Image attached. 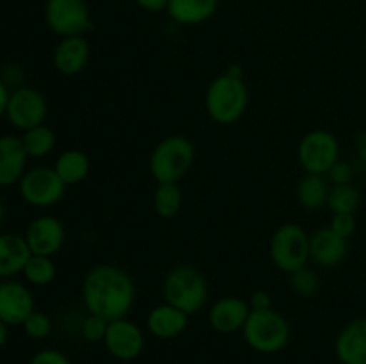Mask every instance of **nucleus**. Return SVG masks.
I'll return each instance as SVG.
<instances>
[{
	"mask_svg": "<svg viewBox=\"0 0 366 364\" xmlns=\"http://www.w3.org/2000/svg\"><path fill=\"white\" fill-rule=\"evenodd\" d=\"M104 348L118 360H134L145 350V334L142 327L127 318L113 320L107 325Z\"/></svg>",
	"mask_w": 366,
	"mask_h": 364,
	"instance_id": "obj_11",
	"label": "nucleus"
},
{
	"mask_svg": "<svg viewBox=\"0 0 366 364\" xmlns=\"http://www.w3.org/2000/svg\"><path fill=\"white\" fill-rule=\"evenodd\" d=\"M20 138L27 156L34 157V159H41V157H46L49 153H52L57 143L56 132L50 127H46L45 123L38 125L34 128H29Z\"/></svg>",
	"mask_w": 366,
	"mask_h": 364,
	"instance_id": "obj_25",
	"label": "nucleus"
},
{
	"mask_svg": "<svg viewBox=\"0 0 366 364\" xmlns=\"http://www.w3.org/2000/svg\"><path fill=\"white\" fill-rule=\"evenodd\" d=\"M331 186L325 175L306 173L297 184V202L307 211H317L327 206Z\"/></svg>",
	"mask_w": 366,
	"mask_h": 364,
	"instance_id": "obj_22",
	"label": "nucleus"
},
{
	"mask_svg": "<svg viewBox=\"0 0 366 364\" xmlns=\"http://www.w3.org/2000/svg\"><path fill=\"white\" fill-rule=\"evenodd\" d=\"M249 314L250 305L247 300L239 296H224L213 303L207 320H209L211 328L218 334H234V332L243 330Z\"/></svg>",
	"mask_w": 366,
	"mask_h": 364,
	"instance_id": "obj_14",
	"label": "nucleus"
},
{
	"mask_svg": "<svg viewBox=\"0 0 366 364\" xmlns=\"http://www.w3.org/2000/svg\"><path fill=\"white\" fill-rule=\"evenodd\" d=\"M49 114V103L41 91L31 86H20L11 91L6 118L16 131H29L43 125Z\"/></svg>",
	"mask_w": 366,
	"mask_h": 364,
	"instance_id": "obj_10",
	"label": "nucleus"
},
{
	"mask_svg": "<svg viewBox=\"0 0 366 364\" xmlns=\"http://www.w3.org/2000/svg\"><path fill=\"white\" fill-rule=\"evenodd\" d=\"M249 305H250V310H267V309H272L270 295H268L267 291H263V289H259V291H254L252 295H250Z\"/></svg>",
	"mask_w": 366,
	"mask_h": 364,
	"instance_id": "obj_34",
	"label": "nucleus"
},
{
	"mask_svg": "<svg viewBox=\"0 0 366 364\" xmlns=\"http://www.w3.org/2000/svg\"><path fill=\"white\" fill-rule=\"evenodd\" d=\"M270 259L275 268L293 273L307 266L310 261V234L297 223H282L270 239Z\"/></svg>",
	"mask_w": 366,
	"mask_h": 364,
	"instance_id": "obj_6",
	"label": "nucleus"
},
{
	"mask_svg": "<svg viewBox=\"0 0 366 364\" xmlns=\"http://www.w3.org/2000/svg\"><path fill=\"white\" fill-rule=\"evenodd\" d=\"M242 334L247 345L256 352L277 353L288 346L292 328L279 310H250Z\"/></svg>",
	"mask_w": 366,
	"mask_h": 364,
	"instance_id": "obj_5",
	"label": "nucleus"
},
{
	"mask_svg": "<svg viewBox=\"0 0 366 364\" xmlns=\"http://www.w3.org/2000/svg\"><path fill=\"white\" fill-rule=\"evenodd\" d=\"M347 239L336 234L331 227H324L310 234V259L324 268L336 266L347 256Z\"/></svg>",
	"mask_w": 366,
	"mask_h": 364,
	"instance_id": "obj_18",
	"label": "nucleus"
},
{
	"mask_svg": "<svg viewBox=\"0 0 366 364\" xmlns=\"http://www.w3.org/2000/svg\"><path fill=\"white\" fill-rule=\"evenodd\" d=\"M36 310L31 288L14 278L0 280V320L9 327H21L29 314Z\"/></svg>",
	"mask_w": 366,
	"mask_h": 364,
	"instance_id": "obj_12",
	"label": "nucleus"
},
{
	"mask_svg": "<svg viewBox=\"0 0 366 364\" xmlns=\"http://www.w3.org/2000/svg\"><path fill=\"white\" fill-rule=\"evenodd\" d=\"M136 300V284L131 275L114 264H99L82 280V302L88 313L107 321L127 318Z\"/></svg>",
	"mask_w": 366,
	"mask_h": 364,
	"instance_id": "obj_1",
	"label": "nucleus"
},
{
	"mask_svg": "<svg viewBox=\"0 0 366 364\" xmlns=\"http://www.w3.org/2000/svg\"><path fill=\"white\" fill-rule=\"evenodd\" d=\"M290 284H292L293 293L297 296H302V298H310V296L317 295L318 288H320L317 271L307 266L299 268L297 271L290 273Z\"/></svg>",
	"mask_w": 366,
	"mask_h": 364,
	"instance_id": "obj_28",
	"label": "nucleus"
},
{
	"mask_svg": "<svg viewBox=\"0 0 366 364\" xmlns=\"http://www.w3.org/2000/svg\"><path fill=\"white\" fill-rule=\"evenodd\" d=\"M92 49L84 36H70V38H61L54 49L52 63L59 74L66 77H74L84 71L88 66Z\"/></svg>",
	"mask_w": 366,
	"mask_h": 364,
	"instance_id": "obj_15",
	"label": "nucleus"
},
{
	"mask_svg": "<svg viewBox=\"0 0 366 364\" xmlns=\"http://www.w3.org/2000/svg\"><path fill=\"white\" fill-rule=\"evenodd\" d=\"M24 236L31 253L52 257L63 248L66 231H64V225L61 223V220H57L56 216L41 214L27 225V231Z\"/></svg>",
	"mask_w": 366,
	"mask_h": 364,
	"instance_id": "obj_13",
	"label": "nucleus"
},
{
	"mask_svg": "<svg viewBox=\"0 0 366 364\" xmlns=\"http://www.w3.org/2000/svg\"><path fill=\"white\" fill-rule=\"evenodd\" d=\"M227 74L234 75V77H243V70L239 64H231V66L227 68Z\"/></svg>",
	"mask_w": 366,
	"mask_h": 364,
	"instance_id": "obj_38",
	"label": "nucleus"
},
{
	"mask_svg": "<svg viewBox=\"0 0 366 364\" xmlns=\"http://www.w3.org/2000/svg\"><path fill=\"white\" fill-rule=\"evenodd\" d=\"M21 328H24L27 338L39 341V339H45L52 334L54 323L49 314L41 313V310H34V313L29 314V318L24 321Z\"/></svg>",
	"mask_w": 366,
	"mask_h": 364,
	"instance_id": "obj_29",
	"label": "nucleus"
},
{
	"mask_svg": "<svg viewBox=\"0 0 366 364\" xmlns=\"http://www.w3.org/2000/svg\"><path fill=\"white\" fill-rule=\"evenodd\" d=\"M29 364H74L70 357L56 348H43L31 357Z\"/></svg>",
	"mask_w": 366,
	"mask_h": 364,
	"instance_id": "obj_33",
	"label": "nucleus"
},
{
	"mask_svg": "<svg viewBox=\"0 0 366 364\" xmlns=\"http://www.w3.org/2000/svg\"><path fill=\"white\" fill-rule=\"evenodd\" d=\"M195 163V146L186 136L172 134L154 146L149 170L157 184H179Z\"/></svg>",
	"mask_w": 366,
	"mask_h": 364,
	"instance_id": "obj_3",
	"label": "nucleus"
},
{
	"mask_svg": "<svg viewBox=\"0 0 366 364\" xmlns=\"http://www.w3.org/2000/svg\"><path fill=\"white\" fill-rule=\"evenodd\" d=\"M21 275H24L25 280L31 285L43 288V285H50L56 280L57 268L56 263L52 261V257L34 256V253H32V256L29 257Z\"/></svg>",
	"mask_w": 366,
	"mask_h": 364,
	"instance_id": "obj_26",
	"label": "nucleus"
},
{
	"mask_svg": "<svg viewBox=\"0 0 366 364\" xmlns=\"http://www.w3.org/2000/svg\"><path fill=\"white\" fill-rule=\"evenodd\" d=\"M327 207L331 209L332 214L338 213H356L360 207V191L356 186L352 184H342L332 186L329 191Z\"/></svg>",
	"mask_w": 366,
	"mask_h": 364,
	"instance_id": "obj_27",
	"label": "nucleus"
},
{
	"mask_svg": "<svg viewBox=\"0 0 366 364\" xmlns=\"http://www.w3.org/2000/svg\"><path fill=\"white\" fill-rule=\"evenodd\" d=\"M329 227L342 238L349 239L356 232V216L352 213H338L332 214V220Z\"/></svg>",
	"mask_w": 366,
	"mask_h": 364,
	"instance_id": "obj_31",
	"label": "nucleus"
},
{
	"mask_svg": "<svg viewBox=\"0 0 366 364\" xmlns=\"http://www.w3.org/2000/svg\"><path fill=\"white\" fill-rule=\"evenodd\" d=\"M327 181L332 186H342V184H352L354 178V168L352 164L347 163V161H338L335 166L329 170V173L325 175Z\"/></svg>",
	"mask_w": 366,
	"mask_h": 364,
	"instance_id": "obj_32",
	"label": "nucleus"
},
{
	"mask_svg": "<svg viewBox=\"0 0 366 364\" xmlns=\"http://www.w3.org/2000/svg\"><path fill=\"white\" fill-rule=\"evenodd\" d=\"M4 220H6V206H4L2 198H0V227H2Z\"/></svg>",
	"mask_w": 366,
	"mask_h": 364,
	"instance_id": "obj_39",
	"label": "nucleus"
},
{
	"mask_svg": "<svg viewBox=\"0 0 366 364\" xmlns=\"http://www.w3.org/2000/svg\"><path fill=\"white\" fill-rule=\"evenodd\" d=\"M207 295L209 288L206 277L189 264L174 266L163 280L164 302L181 309L188 316L199 313L206 305Z\"/></svg>",
	"mask_w": 366,
	"mask_h": 364,
	"instance_id": "obj_4",
	"label": "nucleus"
},
{
	"mask_svg": "<svg viewBox=\"0 0 366 364\" xmlns=\"http://www.w3.org/2000/svg\"><path fill=\"white\" fill-rule=\"evenodd\" d=\"M188 314L170 303H159L147 314V330L157 339H175L188 328Z\"/></svg>",
	"mask_w": 366,
	"mask_h": 364,
	"instance_id": "obj_19",
	"label": "nucleus"
},
{
	"mask_svg": "<svg viewBox=\"0 0 366 364\" xmlns=\"http://www.w3.org/2000/svg\"><path fill=\"white\" fill-rule=\"evenodd\" d=\"M365 46H366V38H365Z\"/></svg>",
	"mask_w": 366,
	"mask_h": 364,
	"instance_id": "obj_40",
	"label": "nucleus"
},
{
	"mask_svg": "<svg viewBox=\"0 0 366 364\" xmlns=\"http://www.w3.org/2000/svg\"><path fill=\"white\" fill-rule=\"evenodd\" d=\"M20 196L29 206L45 209L63 200L66 184L61 181L54 166H34L24 173L18 182Z\"/></svg>",
	"mask_w": 366,
	"mask_h": 364,
	"instance_id": "obj_8",
	"label": "nucleus"
},
{
	"mask_svg": "<svg viewBox=\"0 0 366 364\" xmlns=\"http://www.w3.org/2000/svg\"><path fill=\"white\" fill-rule=\"evenodd\" d=\"M184 203V195L179 184H157L152 195L154 211L163 220L177 216Z\"/></svg>",
	"mask_w": 366,
	"mask_h": 364,
	"instance_id": "obj_24",
	"label": "nucleus"
},
{
	"mask_svg": "<svg viewBox=\"0 0 366 364\" xmlns=\"http://www.w3.org/2000/svg\"><path fill=\"white\" fill-rule=\"evenodd\" d=\"M107 325H109V321L106 318L88 313V316L84 318L81 325V332L84 339H88L89 343H99L104 341V338H106Z\"/></svg>",
	"mask_w": 366,
	"mask_h": 364,
	"instance_id": "obj_30",
	"label": "nucleus"
},
{
	"mask_svg": "<svg viewBox=\"0 0 366 364\" xmlns=\"http://www.w3.org/2000/svg\"><path fill=\"white\" fill-rule=\"evenodd\" d=\"M7 339H9V325H6L2 320H0V348L6 346Z\"/></svg>",
	"mask_w": 366,
	"mask_h": 364,
	"instance_id": "obj_37",
	"label": "nucleus"
},
{
	"mask_svg": "<svg viewBox=\"0 0 366 364\" xmlns=\"http://www.w3.org/2000/svg\"><path fill=\"white\" fill-rule=\"evenodd\" d=\"M31 256L25 236L14 232L0 234V280L20 275Z\"/></svg>",
	"mask_w": 366,
	"mask_h": 364,
	"instance_id": "obj_20",
	"label": "nucleus"
},
{
	"mask_svg": "<svg viewBox=\"0 0 366 364\" xmlns=\"http://www.w3.org/2000/svg\"><path fill=\"white\" fill-rule=\"evenodd\" d=\"M220 0H170L167 13L179 25H199L209 20Z\"/></svg>",
	"mask_w": 366,
	"mask_h": 364,
	"instance_id": "obj_21",
	"label": "nucleus"
},
{
	"mask_svg": "<svg viewBox=\"0 0 366 364\" xmlns=\"http://www.w3.org/2000/svg\"><path fill=\"white\" fill-rule=\"evenodd\" d=\"M297 161L306 173L327 175L340 161L338 138L325 128L310 131L299 141Z\"/></svg>",
	"mask_w": 366,
	"mask_h": 364,
	"instance_id": "obj_7",
	"label": "nucleus"
},
{
	"mask_svg": "<svg viewBox=\"0 0 366 364\" xmlns=\"http://www.w3.org/2000/svg\"><path fill=\"white\" fill-rule=\"evenodd\" d=\"M207 116L220 125L236 123L249 107V88L243 77H234L227 71L207 84L204 95Z\"/></svg>",
	"mask_w": 366,
	"mask_h": 364,
	"instance_id": "obj_2",
	"label": "nucleus"
},
{
	"mask_svg": "<svg viewBox=\"0 0 366 364\" xmlns=\"http://www.w3.org/2000/svg\"><path fill=\"white\" fill-rule=\"evenodd\" d=\"M27 161L20 136H0V188L18 184L27 171Z\"/></svg>",
	"mask_w": 366,
	"mask_h": 364,
	"instance_id": "obj_16",
	"label": "nucleus"
},
{
	"mask_svg": "<svg viewBox=\"0 0 366 364\" xmlns=\"http://www.w3.org/2000/svg\"><path fill=\"white\" fill-rule=\"evenodd\" d=\"M45 21L59 38L84 36L92 27V14L86 0H46Z\"/></svg>",
	"mask_w": 366,
	"mask_h": 364,
	"instance_id": "obj_9",
	"label": "nucleus"
},
{
	"mask_svg": "<svg viewBox=\"0 0 366 364\" xmlns=\"http://www.w3.org/2000/svg\"><path fill=\"white\" fill-rule=\"evenodd\" d=\"M54 170H56V173L59 175L64 184L75 186L86 181L89 170H92V163H89V157L82 150L70 148L59 153L56 164H54Z\"/></svg>",
	"mask_w": 366,
	"mask_h": 364,
	"instance_id": "obj_23",
	"label": "nucleus"
},
{
	"mask_svg": "<svg viewBox=\"0 0 366 364\" xmlns=\"http://www.w3.org/2000/svg\"><path fill=\"white\" fill-rule=\"evenodd\" d=\"M134 2L147 13H159V11H167L170 0H134Z\"/></svg>",
	"mask_w": 366,
	"mask_h": 364,
	"instance_id": "obj_35",
	"label": "nucleus"
},
{
	"mask_svg": "<svg viewBox=\"0 0 366 364\" xmlns=\"http://www.w3.org/2000/svg\"><path fill=\"white\" fill-rule=\"evenodd\" d=\"M9 96H11L9 88H7V84L2 81V77H0V118L6 116L7 103H9Z\"/></svg>",
	"mask_w": 366,
	"mask_h": 364,
	"instance_id": "obj_36",
	"label": "nucleus"
},
{
	"mask_svg": "<svg viewBox=\"0 0 366 364\" xmlns=\"http://www.w3.org/2000/svg\"><path fill=\"white\" fill-rule=\"evenodd\" d=\"M335 353L342 364H366V318H354L338 332Z\"/></svg>",
	"mask_w": 366,
	"mask_h": 364,
	"instance_id": "obj_17",
	"label": "nucleus"
}]
</instances>
